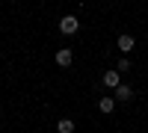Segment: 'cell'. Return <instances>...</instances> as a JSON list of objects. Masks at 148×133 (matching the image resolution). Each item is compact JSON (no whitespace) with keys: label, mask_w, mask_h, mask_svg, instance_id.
<instances>
[{"label":"cell","mask_w":148,"mask_h":133,"mask_svg":"<svg viewBox=\"0 0 148 133\" xmlns=\"http://www.w3.org/2000/svg\"><path fill=\"white\" fill-rule=\"evenodd\" d=\"M80 30V21L74 18V15H65V18H59V33L62 35H74Z\"/></svg>","instance_id":"6da1fadb"},{"label":"cell","mask_w":148,"mask_h":133,"mask_svg":"<svg viewBox=\"0 0 148 133\" xmlns=\"http://www.w3.org/2000/svg\"><path fill=\"white\" fill-rule=\"evenodd\" d=\"M71 62H74V53L68 50V47H59V50H56V65L59 68H68Z\"/></svg>","instance_id":"7a4b0ae2"},{"label":"cell","mask_w":148,"mask_h":133,"mask_svg":"<svg viewBox=\"0 0 148 133\" xmlns=\"http://www.w3.org/2000/svg\"><path fill=\"white\" fill-rule=\"evenodd\" d=\"M116 44H119V50H121V53H130L133 47H136V39H133V35H119V42H116Z\"/></svg>","instance_id":"3957f363"},{"label":"cell","mask_w":148,"mask_h":133,"mask_svg":"<svg viewBox=\"0 0 148 133\" xmlns=\"http://www.w3.org/2000/svg\"><path fill=\"white\" fill-rule=\"evenodd\" d=\"M119 77H121V71H107V74H104V86H107V89H119V86H121Z\"/></svg>","instance_id":"277c9868"},{"label":"cell","mask_w":148,"mask_h":133,"mask_svg":"<svg viewBox=\"0 0 148 133\" xmlns=\"http://www.w3.org/2000/svg\"><path fill=\"white\" fill-rule=\"evenodd\" d=\"M98 110H101L104 115H110V113L116 110V98H110V95H107V98H101V101H98Z\"/></svg>","instance_id":"5b68a950"},{"label":"cell","mask_w":148,"mask_h":133,"mask_svg":"<svg viewBox=\"0 0 148 133\" xmlns=\"http://www.w3.org/2000/svg\"><path fill=\"white\" fill-rule=\"evenodd\" d=\"M56 133H74V121L71 118H59L56 121Z\"/></svg>","instance_id":"8992f818"},{"label":"cell","mask_w":148,"mask_h":133,"mask_svg":"<svg viewBox=\"0 0 148 133\" xmlns=\"http://www.w3.org/2000/svg\"><path fill=\"white\" fill-rule=\"evenodd\" d=\"M133 98V89L130 86H119L116 89V101H130Z\"/></svg>","instance_id":"52a82bcc"},{"label":"cell","mask_w":148,"mask_h":133,"mask_svg":"<svg viewBox=\"0 0 148 133\" xmlns=\"http://www.w3.org/2000/svg\"><path fill=\"white\" fill-rule=\"evenodd\" d=\"M116 71H130V59H119V65H116Z\"/></svg>","instance_id":"ba28073f"}]
</instances>
